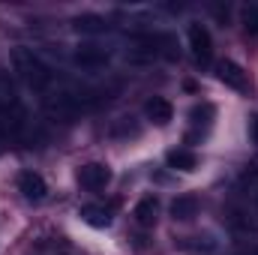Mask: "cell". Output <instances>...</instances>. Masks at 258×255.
<instances>
[{
    "mask_svg": "<svg viewBox=\"0 0 258 255\" xmlns=\"http://www.w3.org/2000/svg\"><path fill=\"white\" fill-rule=\"evenodd\" d=\"M12 69H15V75L21 78V84H24L27 90H33V93H39V96L51 93V87L60 81L51 66L45 63L33 48H24V45H18V48L12 51Z\"/></svg>",
    "mask_w": 258,
    "mask_h": 255,
    "instance_id": "1",
    "label": "cell"
},
{
    "mask_svg": "<svg viewBox=\"0 0 258 255\" xmlns=\"http://www.w3.org/2000/svg\"><path fill=\"white\" fill-rule=\"evenodd\" d=\"M27 108L15 90V81L9 78V72L0 69V135L6 138H24L27 135Z\"/></svg>",
    "mask_w": 258,
    "mask_h": 255,
    "instance_id": "2",
    "label": "cell"
},
{
    "mask_svg": "<svg viewBox=\"0 0 258 255\" xmlns=\"http://www.w3.org/2000/svg\"><path fill=\"white\" fill-rule=\"evenodd\" d=\"M78 183H81L84 189H90V192L105 189V186L111 183V168L102 165V162H87V165L78 168Z\"/></svg>",
    "mask_w": 258,
    "mask_h": 255,
    "instance_id": "3",
    "label": "cell"
},
{
    "mask_svg": "<svg viewBox=\"0 0 258 255\" xmlns=\"http://www.w3.org/2000/svg\"><path fill=\"white\" fill-rule=\"evenodd\" d=\"M108 60H111V54H108L105 48H99V45H78V48L72 51V63L81 66V69H90V72L105 69Z\"/></svg>",
    "mask_w": 258,
    "mask_h": 255,
    "instance_id": "4",
    "label": "cell"
},
{
    "mask_svg": "<svg viewBox=\"0 0 258 255\" xmlns=\"http://www.w3.org/2000/svg\"><path fill=\"white\" fill-rule=\"evenodd\" d=\"M216 78H219L225 87L237 90V93H246V90H249V78H246L243 66L234 63V60H219V63H216Z\"/></svg>",
    "mask_w": 258,
    "mask_h": 255,
    "instance_id": "5",
    "label": "cell"
},
{
    "mask_svg": "<svg viewBox=\"0 0 258 255\" xmlns=\"http://www.w3.org/2000/svg\"><path fill=\"white\" fill-rule=\"evenodd\" d=\"M186 36H189V51H192V57L198 60V63H207V60H210V54H213L210 30H207L204 24H192Z\"/></svg>",
    "mask_w": 258,
    "mask_h": 255,
    "instance_id": "6",
    "label": "cell"
},
{
    "mask_svg": "<svg viewBox=\"0 0 258 255\" xmlns=\"http://www.w3.org/2000/svg\"><path fill=\"white\" fill-rule=\"evenodd\" d=\"M18 192H21L27 201H42V198L48 195V183H45V177L36 174V171H21V174H18Z\"/></svg>",
    "mask_w": 258,
    "mask_h": 255,
    "instance_id": "7",
    "label": "cell"
},
{
    "mask_svg": "<svg viewBox=\"0 0 258 255\" xmlns=\"http://www.w3.org/2000/svg\"><path fill=\"white\" fill-rule=\"evenodd\" d=\"M144 114H147V120H150V123H156V126H168V123H171V117H174V108H171V102H168V99L153 96V99H147Z\"/></svg>",
    "mask_w": 258,
    "mask_h": 255,
    "instance_id": "8",
    "label": "cell"
},
{
    "mask_svg": "<svg viewBox=\"0 0 258 255\" xmlns=\"http://www.w3.org/2000/svg\"><path fill=\"white\" fill-rule=\"evenodd\" d=\"M165 162H168V168H174V171H195V168H198V156H195V150H189V147H174V150H168Z\"/></svg>",
    "mask_w": 258,
    "mask_h": 255,
    "instance_id": "9",
    "label": "cell"
},
{
    "mask_svg": "<svg viewBox=\"0 0 258 255\" xmlns=\"http://www.w3.org/2000/svg\"><path fill=\"white\" fill-rule=\"evenodd\" d=\"M78 216H81V222H87L90 228H108V225H111V210L102 207V204H84Z\"/></svg>",
    "mask_w": 258,
    "mask_h": 255,
    "instance_id": "10",
    "label": "cell"
},
{
    "mask_svg": "<svg viewBox=\"0 0 258 255\" xmlns=\"http://www.w3.org/2000/svg\"><path fill=\"white\" fill-rule=\"evenodd\" d=\"M156 213H159V198H156V195H144V198L135 204V222L144 225V228L156 222Z\"/></svg>",
    "mask_w": 258,
    "mask_h": 255,
    "instance_id": "11",
    "label": "cell"
},
{
    "mask_svg": "<svg viewBox=\"0 0 258 255\" xmlns=\"http://www.w3.org/2000/svg\"><path fill=\"white\" fill-rule=\"evenodd\" d=\"M72 27H75L78 33L99 36V33H105V30H108V21H105V18H99V15H78V18L72 21Z\"/></svg>",
    "mask_w": 258,
    "mask_h": 255,
    "instance_id": "12",
    "label": "cell"
},
{
    "mask_svg": "<svg viewBox=\"0 0 258 255\" xmlns=\"http://www.w3.org/2000/svg\"><path fill=\"white\" fill-rule=\"evenodd\" d=\"M171 216L174 219H192V216H198V198L195 195H177L174 201H171Z\"/></svg>",
    "mask_w": 258,
    "mask_h": 255,
    "instance_id": "13",
    "label": "cell"
},
{
    "mask_svg": "<svg viewBox=\"0 0 258 255\" xmlns=\"http://www.w3.org/2000/svg\"><path fill=\"white\" fill-rule=\"evenodd\" d=\"M213 114H216V111H213V105H207V102H204V105H195L189 117H192V123H195V126H201V123H204V126H210Z\"/></svg>",
    "mask_w": 258,
    "mask_h": 255,
    "instance_id": "14",
    "label": "cell"
},
{
    "mask_svg": "<svg viewBox=\"0 0 258 255\" xmlns=\"http://www.w3.org/2000/svg\"><path fill=\"white\" fill-rule=\"evenodd\" d=\"M243 24L249 33H258V6H246L243 9Z\"/></svg>",
    "mask_w": 258,
    "mask_h": 255,
    "instance_id": "15",
    "label": "cell"
},
{
    "mask_svg": "<svg viewBox=\"0 0 258 255\" xmlns=\"http://www.w3.org/2000/svg\"><path fill=\"white\" fill-rule=\"evenodd\" d=\"M249 135H252V141L258 144V117L252 120V129H249Z\"/></svg>",
    "mask_w": 258,
    "mask_h": 255,
    "instance_id": "16",
    "label": "cell"
},
{
    "mask_svg": "<svg viewBox=\"0 0 258 255\" xmlns=\"http://www.w3.org/2000/svg\"><path fill=\"white\" fill-rule=\"evenodd\" d=\"M249 255H258V249H252V252H249Z\"/></svg>",
    "mask_w": 258,
    "mask_h": 255,
    "instance_id": "17",
    "label": "cell"
}]
</instances>
